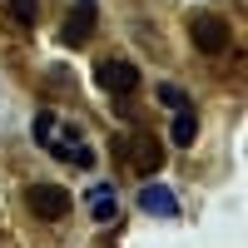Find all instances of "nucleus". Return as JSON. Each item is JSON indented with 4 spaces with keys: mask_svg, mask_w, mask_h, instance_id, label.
<instances>
[{
    "mask_svg": "<svg viewBox=\"0 0 248 248\" xmlns=\"http://www.w3.org/2000/svg\"><path fill=\"white\" fill-rule=\"evenodd\" d=\"M159 99H164L169 109H189V94H184L179 85H159Z\"/></svg>",
    "mask_w": 248,
    "mask_h": 248,
    "instance_id": "9d476101",
    "label": "nucleus"
},
{
    "mask_svg": "<svg viewBox=\"0 0 248 248\" xmlns=\"http://www.w3.org/2000/svg\"><path fill=\"white\" fill-rule=\"evenodd\" d=\"M194 45L203 55H223L229 50V20L223 15H194Z\"/></svg>",
    "mask_w": 248,
    "mask_h": 248,
    "instance_id": "f03ea898",
    "label": "nucleus"
},
{
    "mask_svg": "<svg viewBox=\"0 0 248 248\" xmlns=\"http://www.w3.org/2000/svg\"><path fill=\"white\" fill-rule=\"evenodd\" d=\"M90 214L105 223V218H114V189H90Z\"/></svg>",
    "mask_w": 248,
    "mask_h": 248,
    "instance_id": "6e6552de",
    "label": "nucleus"
},
{
    "mask_svg": "<svg viewBox=\"0 0 248 248\" xmlns=\"http://www.w3.org/2000/svg\"><path fill=\"white\" fill-rule=\"evenodd\" d=\"M25 209L35 214V218H65L70 214V189H60V184H30L25 189Z\"/></svg>",
    "mask_w": 248,
    "mask_h": 248,
    "instance_id": "f257e3e1",
    "label": "nucleus"
},
{
    "mask_svg": "<svg viewBox=\"0 0 248 248\" xmlns=\"http://www.w3.org/2000/svg\"><path fill=\"white\" fill-rule=\"evenodd\" d=\"M139 209H144V214L169 218V214L179 209V203H174V194H169V189H159V184H144V189H139Z\"/></svg>",
    "mask_w": 248,
    "mask_h": 248,
    "instance_id": "423d86ee",
    "label": "nucleus"
},
{
    "mask_svg": "<svg viewBox=\"0 0 248 248\" xmlns=\"http://www.w3.org/2000/svg\"><path fill=\"white\" fill-rule=\"evenodd\" d=\"M169 134H174V144H184V149H189V144L199 139V114H194V109H179L174 124H169Z\"/></svg>",
    "mask_w": 248,
    "mask_h": 248,
    "instance_id": "0eeeda50",
    "label": "nucleus"
},
{
    "mask_svg": "<svg viewBox=\"0 0 248 248\" xmlns=\"http://www.w3.org/2000/svg\"><path fill=\"white\" fill-rule=\"evenodd\" d=\"M65 45H85V40L94 35V0H79V5L70 10V20H65Z\"/></svg>",
    "mask_w": 248,
    "mask_h": 248,
    "instance_id": "39448f33",
    "label": "nucleus"
},
{
    "mask_svg": "<svg viewBox=\"0 0 248 248\" xmlns=\"http://www.w3.org/2000/svg\"><path fill=\"white\" fill-rule=\"evenodd\" d=\"M10 15L15 20H25V25H35V15H40V0H5Z\"/></svg>",
    "mask_w": 248,
    "mask_h": 248,
    "instance_id": "1a4fd4ad",
    "label": "nucleus"
},
{
    "mask_svg": "<svg viewBox=\"0 0 248 248\" xmlns=\"http://www.w3.org/2000/svg\"><path fill=\"white\" fill-rule=\"evenodd\" d=\"M124 149H129V159H134V169L139 174H154L159 164H164V149H159V139L144 129V134H134L129 144H124Z\"/></svg>",
    "mask_w": 248,
    "mask_h": 248,
    "instance_id": "20e7f679",
    "label": "nucleus"
},
{
    "mask_svg": "<svg viewBox=\"0 0 248 248\" xmlns=\"http://www.w3.org/2000/svg\"><path fill=\"white\" fill-rule=\"evenodd\" d=\"M99 85H105L109 94H119V99H129L139 90V70L129 65V60H105V65H99Z\"/></svg>",
    "mask_w": 248,
    "mask_h": 248,
    "instance_id": "7ed1b4c3",
    "label": "nucleus"
}]
</instances>
